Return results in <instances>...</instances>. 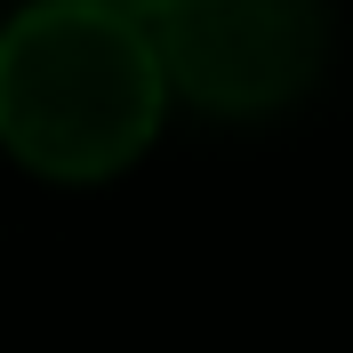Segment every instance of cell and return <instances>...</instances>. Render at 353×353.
<instances>
[{"label":"cell","mask_w":353,"mask_h":353,"mask_svg":"<svg viewBox=\"0 0 353 353\" xmlns=\"http://www.w3.org/2000/svg\"><path fill=\"white\" fill-rule=\"evenodd\" d=\"M153 24L105 0H32L0 32V145L48 185H105L161 137Z\"/></svg>","instance_id":"cell-1"},{"label":"cell","mask_w":353,"mask_h":353,"mask_svg":"<svg viewBox=\"0 0 353 353\" xmlns=\"http://www.w3.org/2000/svg\"><path fill=\"white\" fill-rule=\"evenodd\" d=\"M145 24L169 97L209 121H273L305 105L337 48L330 0H161Z\"/></svg>","instance_id":"cell-2"},{"label":"cell","mask_w":353,"mask_h":353,"mask_svg":"<svg viewBox=\"0 0 353 353\" xmlns=\"http://www.w3.org/2000/svg\"><path fill=\"white\" fill-rule=\"evenodd\" d=\"M105 8H121V17H153L161 0H105Z\"/></svg>","instance_id":"cell-3"}]
</instances>
